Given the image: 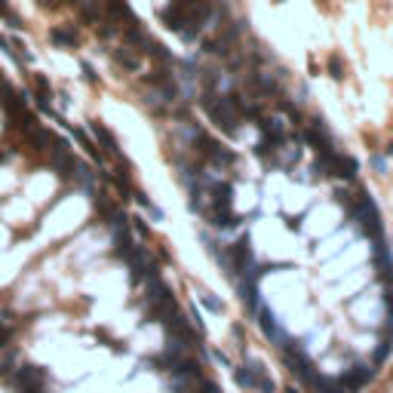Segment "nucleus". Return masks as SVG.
Returning a JSON list of instances; mask_svg holds the SVG:
<instances>
[{"instance_id":"obj_2","label":"nucleus","mask_w":393,"mask_h":393,"mask_svg":"<svg viewBox=\"0 0 393 393\" xmlns=\"http://www.w3.org/2000/svg\"><path fill=\"white\" fill-rule=\"evenodd\" d=\"M0 16H3L6 22H13V25H19V22H16V16H13V13H9V6H6V0H0Z\"/></svg>"},{"instance_id":"obj_3","label":"nucleus","mask_w":393,"mask_h":393,"mask_svg":"<svg viewBox=\"0 0 393 393\" xmlns=\"http://www.w3.org/2000/svg\"><path fill=\"white\" fill-rule=\"evenodd\" d=\"M6 341H9V332H6V326H0V347H3Z\"/></svg>"},{"instance_id":"obj_1","label":"nucleus","mask_w":393,"mask_h":393,"mask_svg":"<svg viewBox=\"0 0 393 393\" xmlns=\"http://www.w3.org/2000/svg\"><path fill=\"white\" fill-rule=\"evenodd\" d=\"M52 43H74V31H52Z\"/></svg>"}]
</instances>
